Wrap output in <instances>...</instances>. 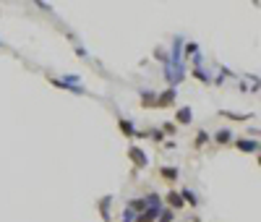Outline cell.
Masks as SVG:
<instances>
[{
	"label": "cell",
	"mask_w": 261,
	"mask_h": 222,
	"mask_svg": "<svg viewBox=\"0 0 261 222\" xmlns=\"http://www.w3.org/2000/svg\"><path fill=\"white\" fill-rule=\"evenodd\" d=\"M126 154H128V160L133 162V168H136V170H144L146 165H149V154L141 149V146H136V144H130Z\"/></svg>",
	"instance_id": "cell-1"
},
{
	"label": "cell",
	"mask_w": 261,
	"mask_h": 222,
	"mask_svg": "<svg viewBox=\"0 0 261 222\" xmlns=\"http://www.w3.org/2000/svg\"><path fill=\"white\" fill-rule=\"evenodd\" d=\"M175 102H178V89H170V87H167L162 94H157V107H160V110L175 107Z\"/></svg>",
	"instance_id": "cell-2"
},
{
	"label": "cell",
	"mask_w": 261,
	"mask_h": 222,
	"mask_svg": "<svg viewBox=\"0 0 261 222\" xmlns=\"http://www.w3.org/2000/svg\"><path fill=\"white\" fill-rule=\"evenodd\" d=\"M232 144H235V149L243 152V154H256L259 152V141H256V138H232Z\"/></svg>",
	"instance_id": "cell-3"
},
{
	"label": "cell",
	"mask_w": 261,
	"mask_h": 222,
	"mask_svg": "<svg viewBox=\"0 0 261 222\" xmlns=\"http://www.w3.org/2000/svg\"><path fill=\"white\" fill-rule=\"evenodd\" d=\"M162 201H167V209H173V212H180V209L185 207V204H183V199H180V193H178V191H173V188L167 191V196H165Z\"/></svg>",
	"instance_id": "cell-4"
},
{
	"label": "cell",
	"mask_w": 261,
	"mask_h": 222,
	"mask_svg": "<svg viewBox=\"0 0 261 222\" xmlns=\"http://www.w3.org/2000/svg\"><path fill=\"white\" fill-rule=\"evenodd\" d=\"M193 123V110L185 105V107H178L175 113V126H191Z\"/></svg>",
	"instance_id": "cell-5"
},
{
	"label": "cell",
	"mask_w": 261,
	"mask_h": 222,
	"mask_svg": "<svg viewBox=\"0 0 261 222\" xmlns=\"http://www.w3.org/2000/svg\"><path fill=\"white\" fill-rule=\"evenodd\" d=\"M110 207H113V196H102L97 201V209H99V217L105 222H113V215H110Z\"/></svg>",
	"instance_id": "cell-6"
},
{
	"label": "cell",
	"mask_w": 261,
	"mask_h": 222,
	"mask_svg": "<svg viewBox=\"0 0 261 222\" xmlns=\"http://www.w3.org/2000/svg\"><path fill=\"white\" fill-rule=\"evenodd\" d=\"M118 128H120V133H123L126 138H136V133H138L130 118H118Z\"/></svg>",
	"instance_id": "cell-7"
},
{
	"label": "cell",
	"mask_w": 261,
	"mask_h": 222,
	"mask_svg": "<svg viewBox=\"0 0 261 222\" xmlns=\"http://www.w3.org/2000/svg\"><path fill=\"white\" fill-rule=\"evenodd\" d=\"M232 138H235V133H232L230 128H219V131L214 133V144H217V146H230Z\"/></svg>",
	"instance_id": "cell-8"
},
{
	"label": "cell",
	"mask_w": 261,
	"mask_h": 222,
	"mask_svg": "<svg viewBox=\"0 0 261 222\" xmlns=\"http://www.w3.org/2000/svg\"><path fill=\"white\" fill-rule=\"evenodd\" d=\"M160 178H162L165 183H175V180L180 178V170L173 168V165H162V168H160Z\"/></svg>",
	"instance_id": "cell-9"
},
{
	"label": "cell",
	"mask_w": 261,
	"mask_h": 222,
	"mask_svg": "<svg viewBox=\"0 0 261 222\" xmlns=\"http://www.w3.org/2000/svg\"><path fill=\"white\" fill-rule=\"evenodd\" d=\"M219 118H227V120H232V123H246V120H251L254 115H248V113H232V110H219Z\"/></svg>",
	"instance_id": "cell-10"
},
{
	"label": "cell",
	"mask_w": 261,
	"mask_h": 222,
	"mask_svg": "<svg viewBox=\"0 0 261 222\" xmlns=\"http://www.w3.org/2000/svg\"><path fill=\"white\" fill-rule=\"evenodd\" d=\"M126 209H130L133 215H141V212H146V201H144V196H136V199H128V204H126Z\"/></svg>",
	"instance_id": "cell-11"
},
{
	"label": "cell",
	"mask_w": 261,
	"mask_h": 222,
	"mask_svg": "<svg viewBox=\"0 0 261 222\" xmlns=\"http://www.w3.org/2000/svg\"><path fill=\"white\" fill-rule=\"evenodd\" d=\"M138 105H141L144 110H154V107H157V94H154V91H141Z\"/></svg>",
	"instance_id": "cell-12"
},
{
	"label": "cell",
	"mask_w": 261,
	"mask_h": 222,
	"mask_svg": "<svg viewBox=\"0 0 261 222\" xmlns=\"http://www.w3.org/2000/svg\"><path fill=\"white\" fill-rule=\"evenodd\" d=\"M209 131H196V136H193V149H204V146L209 144Z\"/></svg>",
	"instance_id": "cell-13"
},
{
	"label": "cell",
	"mask_w": 261,
	"mask_h": 222,
	"mask_svg": "<svg viewBox=\"0 0 261 222\" xmlns=\"http://www.w3.org/2000/svg\"><path fill=\"white\" fill-rule=\"evenodd\" d=\"M160 212H162V209H146V212H141V215H136L133 222H157Z\"/></svg>",
	"instance_id": "cell-14"
},
{
	"label": "cell",
	"mask_w": 261,
	"mask_h": 222,
	"mask_svg": "<svg viewBox=\"0 0 261 222\" xmlns=\"http://www.w3.org/2000/svg\"><path fill=\"white\" fill-rule=\"evenodd\" d=\"M180 199H183V204H188V207H199V199H196V193L191 188H180Z\"/></svg>",
	"instance_id": "cell-15"
},
{
	"label": "cell",
	"mask_w": 261,
	"mask_h": 222,
	"mask_svg": "<svg viewBox=\"0 0 261 222\" xmlns=\"http://www.w3.org/2000/svg\"><path fill=\"white\" fill-rule=\"evenodd\" d=\"M199 52H201V50H199V44H196V42H185L180 55H183V58H193V55H199Z\"/></svg>",
	"instance_id": "cell-16"
},
{
	"label": "cell",
	"mask_w": 261,
	"mask_h": 222,
	"mask_svg": "<svg viewBox=\"0 0 261 222\" xmlns=\"http://www.w3.org/2000/svg\"><path fill=\"white\" fill-rule=\"evenodd\" d=\"M191 76H193L196 81H201V84H212V76H209L207 71H201V68H193V71H191Z\"/></svg>",
	"instance_id": "cell-17"
},
{
	"label": "cell",
	"mask_w": 261,
	"mask_h": 222,
	"mask_svg": "<svg viewBox=\"0 0 261 222\" xmlns=\"http://www.w3.org/2000/svg\"><path fill=\"white\" fill-rule=\"evenodd\" d=\"M144 136H149L154 144H165V133L160 131V128H149V131H146Z\"/></svg>",
	"instance_id": "cell-18"
},
{
	"label": "cell",
	"mask_w": 261,
	"mask_h": 222,
	"mask_svg": "<svg viewBox=\"0 0 261 222\" xmlns=\"http://www.w3.org/2000/svg\"><path fill=\"white\" fill-rule=\"evenodd\" d=\"M160 131H162V133H165V138H167V136H175V133H178V126H175L173 120H165Z\"/></svg>",
	"instance_id": "cell-19"
},
{
	"label": "cell",
	"mask_w": 261,
	"mask_h": 222,
	"mask_svg": "<svg viewBox=\"0 0 261 222\" xmlns=\"http://www.w3.org/2000/svg\"><path fill=\"white\" fill-rule=\"evenodd\" d=\"M175 220V212L173 209H167V207H162V212H160V217H157V222H173Z\"/></svg>",
	"instance_id": "cell-20"
},
{
	"label": "cell",
	"mask_w": 261,
	"mask_h": 222,
	"mask_svg": "<svg viewBox=\"0 0 261 222\" xmlns=\"http://www.w3.org/2000/svg\"><path fill=\"white\" fill-rule=\"evenodd\" d=\"M136 220V215L130 209H123V215H120V222H133Z\"/></svg>",
	"instance_id": "cell-21"
},
{
	"label": "cell",
	"mask_w": 261,
	"mask_h": 222,
	"mask_svg": "<svg viewBox=\"0 0 261 222\" xmlns=\"http://www.w3.org/2000/svg\"><path fill=\"white\" fill-rule=\"evenodd\" d=\"M76 55H79V58H89V52L84 50V47H76Z\"/></svg>",
	"instance_id": "cell-22"
},
{
	"label": "cell",
	"mask_w": 261,
	"mask_h": 222,
	"mask_svg": "<svg viewBox=\"0 0 261 222\" xmlns=\"http://www.w3.org/2000/svg\"><path fill=\"white\" fill-rule=\"evenodd\" d=\"M0 47H3V42H0Z\"/></svg>",
	"instance_id": "cell-23"
}]
</instances>
